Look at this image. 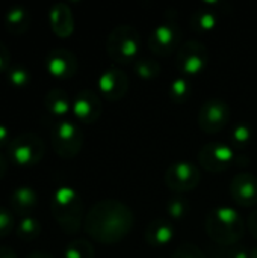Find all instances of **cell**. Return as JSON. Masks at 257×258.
Segmentation results:
<instances>
[{
	"mask_svg": "<svg viewBox=\"0 0 257 258\" xmlns=\"http://www.w3.org/2000/svg\"><path fill=\"white\" fill-rule=\"evenodd\" d=\"M173 258H208V255H204V252L195 245L185 243L174 251Z\"/></svg>",
	"mask_w": 257,
	"mask_h": 258,
	"instance_id": "27",
	"label": "cell"
},
{
	"mask_svg": "<svg viewBox=\"0 0 257 258\" xmlns=\"http://www.w3.org/2000/svg\"><path fill=\"white\" fill-rule=\"evenodd\" d=\"M15 231H17V236L20 239L29 242V240H33V239H36L39 236V233H41V224L35 218H32V216L27 215V216H23L20 219Z\"/></svg>",
	"mask_w": 257,
	"mask_h": 258,
	"instance_id": "21",
	"label": "cell"
},
{
	"mask_svg": "<svg viewBox=\"0 0 257 258\" xmlns=\"http://www.w3.org/2000/svg\"><path fill=\"white\" fill-rule=\"evenodd\" d=\"M6 171H8V160L0 154V180L5 177Z\"/></svg>",
	"mask_w": 257,
	"mask_h": 258,
	"instance_id": "35",
	"label": "cell"
},
{
	"mask_svg": "<svg viewBox=\"0 0 257 258\" xmlns=\"http://www.w3.org/2000/svg\"><path fill=\"white\" fill-rule=\"evenodd\" d=\"M141 47V36L132 26L115 27L106 42L108 54L118 63H129L136 59Z\"/></svg>",
	"mask_w": 257,
	"mask_h": 258,
	"instance_id": "4",
	"label": "cell"
},
{
	"mask_svg": "<svg viewBox=\"0 0 257 258\" xmlns=\"http://www.w3.org/2000/svg\"><path fill=\"white\" fill-rule=\"evenodd\" d=\"M9 63H11V54L6 48V45L0 42V74L8 73Z\"/></svg>",
	"mask_w": 257,
	"mask_h": 258,
	"instance_id": "31",
	"label": "cell"
},
{
	"mask_svg": "<svg viewBox=\"0 0 257 258\" xmlns=\"http://www.w3.org/2000/svg\"><path fill=\"white\" fill-rule=\"evenodd\" d=\"M65 258H94V249L86 240H74L67 246Z\"/></svg>",
	"mask_w": 257,
	"mask_h": 258,
	"instance_id": "22",
	"label": "cell"
},
{
	"mask_svg": "<svg viewBox=\"0 0 257 258\" xmlns=\"http://www.w3.org/2000/svg\"><path fill=\"white\" fill-rule=\"evenodd\" d=\"M135 68L142 79H153L161 71V65L153 59H141L135 63Z\"/></svg>",
	"mask_w": 257,
	"mask_h": 258,
	"instance_id": "26",
	"label": "cell"
},
{
	"mask_svg": "<svg viewBox=\"0 0 257 258\" xmlns=\"http://www.w3.org/2000/svg\"><path fill=\"white\" fill-rule=\"evenodd\" d=\"M0 258H17V255H15V252L11 248L0 246Z\"/></svg>",
	"mask_w": 257,
	"mask_h": 258,
	"instance_id": "34",
	"label": "cell"
},
{
	"mask_svg": "<svg viewBox=\"0 0 257 258\" xmlns=\"http://www.w3.org/2000/svg\"><path fill=\"white\" fill-rule=\"evenodd\" d=\"M45 107L47 110L53 115V116H58V118H62L65 116L71 107H73V103L70 101V97L65 91L62 89H52L47 95H45Z\"/></svg>",
	"mask_w": 257,
	"mask_h": 258,
	"instance_id": "19",
	"label": "cell"
},
{
	"mask_svg": "<svg viewBox=\"0 0 257 258\" xmlns=\"http://www.w3.org/2000/svg\"><path fill=\"white\" fill-rule=\"evenodd\" d=\"M192 24L194 27L200 29V30H211L217 26V15L211 11H200L197 14H194L192 17Z\"/></svg>",
	"mask_w": 257,
	"mask_h": 258,
	"instance_id": "25",
	"label": "cell"
},
{
	"mask_svg": "<svg viewBox=\"0 0 257 258\" xmlns=\"http://www.w3.org/2000/svg\"><path fill=\"white\" fill-rule=\"evenodd\" d=\"M8 82L15 88H23L30 82V74L23 67H11L6 73Z\"/></svg>",
	"mask_w": 257,
	"mask_h": 258,
	"instance_id": "24",
	"label": "cell"
},
{
	"mask_svg": "<svg viewBox=\"0 0 257 258\" xmlns=\"http://www.w3.org/2000/svg\"><path fill=\"white\" fill-rule=\"evenodd\" d=\"M133 225V215L118 201L95 204L85 219L86 233L100 243H117L127 236Z\"/></svg>",
	"mask_w": 257,
	"mask_h": 258,
	"instance_id": "1",
	"label": "cell"
},
{
	"mask_svg": "<svg viewBox=\"0 0 257 258\" xmlns=\"http://www.w3.org/2000/svg\"><path fill=\"white\" fill-rule=\"evenodd\" d=\"M14 224L15 222H14V216L11 210L0 206V237L8 236L14 230Z\"/></svg>",
	"mask_w": 257,
	"mask_h": 258,
	"instance_id": "28",
	"label": "cell"
},
{
	"mask_svg": "<svg viewBox=\"0 0 257 258\" xmlns=\"http://www.w3.org/2000/svg\"><path fill=\"white\" fill-rule=\"evenodd\" d=\"M5 26L8 29L9 33L12 35H23L29 26H30V14L21 8V6H15L12 9H9L5 15Z\"/></svg>",
	"mask_w": 257,
	"mask_h": 258,
	"instance_id": "20",
	"label": "cell"
},
{
	"mask_svg": "<svg viewBox=\"0 0 257 258\" xmlns=\"http://www.w3.org/2000/svg\"><path fill=\"white\" fill-rule=\"evenodd\" d=\"M174 236V228L170 221L167 219H155L150 222L145 231V240L151 246H162L167 245Z\"/></svg>",
	"mask_w": 257,
	"mask_h": 258,
	"instance_id": "17",
	"label": "cell"
},
{
	"mask_svg": "<svg viewBox=\"0 0 257 258\" xmlns=\"http://www.w3.org/2000/svg\"><path fill=\"white\" fill-rule=\"evenodd\" d=\"M50 26L52 30L59 36V38H68L73 33L74 29V21L71 11L67 5L58 3L52 8L50 11Z\"/></svg>",
	"mask_w": 257,
	"mask_h": 258,
	"instance_id": "16",
	"label": "cell"
},
{
	"mask_svg": "<svg viewBox=\"0 0 257 258\" xmlns=\"http://www.w3.org/2000/svg\"><path fill=\"white\" fill-rule=\"evenodd\" d=\"M206 231L217 245L232 246L244 236V222L236 210L220 207L208 216Z\"/></svg>",
	"mask_w": 257,
	"mask_h": 258,
	"instance_id": "2",
	"label": "cell"
},
{
	"mask_svg": "<svg viewBox=\"0 0 257 258\" xmlns=\"http://www.w3.org/2000/svg\"><path fill=\"white\" fill-rule=\"evenodd\" d=\"M98 89L105 98H108L111 101H117L126 95V92L129 89V79L121 70L109 68L100 76Z\"/></svg>",
	"mask_w": 257,
	"mask_h": 258,
	"instance_id": "14",
	"label": "cell"
},
{
	"mask_svg": "<svg viewBox=\"0 0 257 258\" xmlns=\"http://www.w3.org/2000/svg\"><path fill=\"white\" fill-rule=\"evenodd\" d=\"M191 92L189 83L185 79H177L170 86V97L174 103H183L188 100Z\"/></svg>",
	"mask_w": 257,
	"mask_h": 258,
	"instance_id": "23",
	"label": "cell"
},
{
	"mask_svg": "<svg viewBox=\"0 0 257 258\" xmlns=\"http://www.w3.org/2000/svg\"><path fill=\"white\" fill-rule=\"evenodd\" d=\"M200 163L211 172H221L229 169L235 154L233 150L226 144H208L200 151Z\"/></svg>",
	"mask_w": 257,
	"mask_h": 258,
	"instance_id": "11",
	"label": "cell"
},
{
	"mask_svg": "<svg viewBox=\"0 0 257 258\" xmlns=\"http://www.w3.org/2000/svg\"><path fill=\"white\" fill-rule=\"evenodd\" d=\"M230 192L233 200L244 207H253L257 204V178L251 174H238L232 184Z\"/></svg>",
	"mask_w": 257,
	"mask_h": 258,
	"instance_id": "15",
	"label": "cell"
},
{
	"mask_svg": "<svg viewBox=\"0 0 257 258\" xmlns=\"http://www.w3.org/2000/svg\"><path fill=\"white\" fill-rule=\"evenodd\" d=\"M250 136H251V132L247 125H238L232 135V139L238 147H242L250 141Z\"/></svg>",
	"mask_w": 257,
	"mask_h": 258,
	"instance_id": "30",
	"label": "cell"
},
{
	"mask_svg": "<svg viewBox=\"0 0 257 258\" xmlns=\"http://www.w3.org/2000/svg\"><path fill=\"white\" fill-rule=\"evenodd\" d=\"M188 203L182 198H174L168 203V215L174 219H182L186 213Z\"/></svg>",
	"mask_w": 257,
	"mask_h": 258,
	"instance_id": "29",
	"label": "cell"
},
{
	"mask_svg": "<svg viewBox=\"0 0 257 258\" xmlns=\"http://www.w3.org/2000/svg\"><path fill=\"white\" fill-rule=\"evenodd\" d=\"M12 141L9 139V128L5 125V124H0V148H3V147H9V144H11Z\"/></svg>",
	"mask_w": 257,
	"mask_h": 258,
	"instance_id": "32",
	"label": "cell"
},
{
	"mask_svg": "<svg viewBox=\"0 0 257 258\" xmlns=\"http://www.w3.org/2000/svg\"><path fill=\"white\" fill-rule=\"evenodd\" d=\"M208 50L206 47L198 41H186L179 47L176 65L179 71L194 76L200 74L208 67Z\"/></svg>",
	"mask_w": 257,
	"mask_h": 258,
	"instance_id": "7",
	"label": "cell"
},
{
	"mask_svg": "<svg viewBox=\"0 0 257 258\" xmlns=\"http://www.w3.org/2000/svg\"><path fill=\"white\" fill-rule=\"evenodd\" d=\"M167 186L177 192H189L200 183V171L189 162H177L171 165L165 174Z\"/></svg>",
	"mask_w": 257,
	"mask_h": 258,
	"instance_id": "9",
	"label": "cell"
},
{
	"mask_svg": "<svg viewBox=\"0 0 257 258\" xmlns=\"http://www.w3.org/2000/svg\"><path fill=\"white\" fill-rule=\"evenodd\" d=\"M45 147L39 136L35 133H23L12 139L8 147L9 159L21 168L35 166L44 156Z\"/></svg>",
	"mask_w": 257,
	"mask_h": 258,
	"instance_id": "5",
	"label": "cell"
},
{
	"mask_svg": "<svg viewBox=\"0 0 257 258\" xmlns=\"http://www.w3.org/2000/svg\"><path fill=\"white\" fill-rule=\"evenodd\" d=\"M52 215L65 233H77L83 216V206L77 192L68 186L59 187L52 200Z\"/></svg>",
	"mask_w": 257,
	"mask_h": 258,
	"instance_id": "3",
	"label": "cell"
},
{
	"mask_svg": "<svg viewBox=\"0 0 257 258\" xmlns=\"http://www.w3.org/2000/svg\"><path fill=\"white\" fill-rule=\"evenodd\" d=\"M71 110L77 121L85 124H92L101 115V100L98 94H95L94 91L83 89L74 97Z\"/></svg>",
	"mask_w": 257,
	"mask_h": 258,
	"instance_id": "12",
	"label": "cell"
},
{
	"mask_svg": "<svg viewBox=\"0 0 257 258\" xmlns=\"http://www.w3.org/2000/svg\"><path fill=\"white\" fill-rule=\"evenodd\" d=\"M38 204V195L30 187H18L11 195V206L17 213H21L23 216H27L29 212H32Z\"/></svg>",
	"mask_w": 257,
	"mask_h": 258,
	"instance_id": "18",
	"label": "cell"
},
{
	"mask_svg": "<svg viewBox=\"0 0 257 258\" xmlns=\"http://www.w3.org/2000/svg\"><path fill=\"white\" fill-rule=\"evenodd\" d=\"M250 258H257V248H256V249H253V251H251V254H250Z\"/></svg>",
	"mask_w": 257,
	"mask_h": 258,
	"instance_id": "37",
	"label": "cell"
},
{
	"mask_svg": "<svg viewBox=\"0 0 257 258\" xmlns=\"http://www.w3.org/2000/svg\"><path fill=\"white\" fill-rule=\"evenodd\" d=\"M27 258H52L48 254H42V252H35L32 255H29Z\"/></svg>",
	"mask_w": 257,
	"mask_h": 258,
	"instance_id": "36",
	"label": "cell"
},
{
	"mask_svg": "<svg viewBox=\"0 0 257 258\" xmlns=\"http://www.w3.org/2000/svg\"><path fill=\"white\" fill-rule=\"evenodd\" d=\"M44 65L47 71L58 79H68L73 77L77 71V60L76 56L64 48H55L48 51L45 56Z\"/></svg>",
	"mask_w": 257,
	"mask_h": 258,
	"instance_id": "13",
	"label": "cell"
},
{
	"mask_svg": "<svg viewBox=\"0 0 257 258\" xmlns=\"http://www.w3.org/2000/svg\"><path fill=\"white\" fill-rule=\"evenodd\" d=\"M248 230L253 234V237L257 239V210L251 213L250 219H248Z\"/></svg>",
	"mask_w": 257,
	"mask_h": 258,
	"instance_id": "33",
	"label": "cell"
},
{
	"mask_svg": "<svg viewBox=\"0 0 257 258\" xmlns=\"http://www.w3.org/2000/svg\"><path fill=\"white\" fill-rule=\"evenodd\" d=\"M83 144V133L73 121H58L52 130V145L58 156L64 159L74 157Z\"/></svg>",
	"mask_w": 257,
	"mask_h": 258,
	"instance_id": "6",
	"label": "cell"
},
{
	"mask_svg": "<svg viewBox=\"0 0 257 258\" xmlns=\"http://www.w3.org/2000/svg\"><path fill=\"white\" fill-rule=\"evenodd\" d=\"M180 44V29L174 23L159 24L148 38V47L156 56H170Z\"/></svg>",
	"mask_w": 257,
	"mask_h": 258,
	"instance_id": "10",
	"label": "cell"
},
{
	"mask_svg": "<svg viewBox=\"0 0 257 258\" xmlns=\"http://www.w3.org/2000/svg\"><path fill=\"white\" fill-rule=\"evenodd\" d=\"M230 119V107L220 98L206 101L198 112V125L206 133H218Z\"/></svg>",
	"mask_w": 257,
	"mask_h": 258,
	"instance_id": "8",
	"label": "cell"
}]
</instances>
